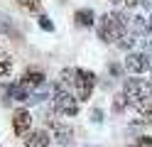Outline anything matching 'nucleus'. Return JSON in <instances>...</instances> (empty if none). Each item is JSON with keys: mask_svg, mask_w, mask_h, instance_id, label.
<instances>
[{"mask_svg": "<svg viewBox=\"0 0 152 147\" xmlns=\"http://www.w3.org/2000/svg\"><path fill=\"white\" fill-rule=\"evenodd\" d=\"M130 12L123 7H115L110 12H103L98 20H96V37L101 39V44H115L118 39L130 32Z\"/></svg>", "mask_w": 152, "mask_h": 147, "instance_id": "f257e3e1", "label": "nucleus"}, {"mask_svg": "<svg viewBox=\"0 0 152 147\" xmlns=\"http://www.w3.org/2000/svg\"><path fill=\"white\" fill-rule=\"evenodd\" d=\"M49 88H52V101L49 103H52L54 113L59 118H76L81 113V103H79V98H76V93L71 88H66L59 81H54Z\"/></svg>", "mask_w": 152, "mask_h": 147, "instance_id": "f03ea898", "label": "nucleus"}, {"mask_svg": "<svg viewBox=\"0 0 152 147\" xmlns=\"http://www.w3.org/2000/svg\"><path fill=\"white\" fill-rule=\"evenodd\" d=\"M152 91V81L142 76H125L120 81V93L125 96V101L130 105V110L135 108V103H140V98H145Z\"/></svg>", "mask_w": 152, "mask_h": 147, "instance_id": "7ed1b4c3", "label": "nucleus"}, {"mask_svg": "<svg viewBox=\"0 0 152 147\" xmlns=\"http://www.w3.org/2000/svg\"><path fill=\"white\" fill-rule=\"evenodd\" d=\"M96 86H98V74L96 71H91V69H83L79 66L76 69V81H74V88L71 91L76 93V98H79V103H88L91 98H93V91H96Z\"/></svg>", "mask_w": 152, "mask_h": 147, "instance_id": "20e7f679", "label": "nucleus"}, {"mask_svg": "<svg viewBox=\"0 0 152 147\" xmlns=\"http://www.w3.org/2000/svg\"><path fill=\"white\" fill-rule=\"evenodd\" d=\"M123 66H125V74L128 76H145V74H150L152 59L142 52V49H132V52H125Z\"/></svg>", "mask_w": 152, "mask_h": 147, "instance_id": "39448f33", "label": "nucleus"}, {"mask_svg": "<svg viewBox=\"0 0 152 147\" xmlns=\"http://www.w3.org/2000/svg\"><path fill=\"white\" fill-rule=\"evenodd\" d=\"M34 127V115L30 108H25V105H15L12 108V113H10V130L15 137H22L25 132H30Z\"/></svg>", "mask_w": 152, "mask_h": 147, "instance_id": "423d86ee", "label": "nucleus"}, {"mask_svg": "<svg viewBox=\"0 0 152 147\" xmlns=\"http://www.w3.org/2000/svg\"><path fill=\"white\" fill-rule=\"evenodd\" d=\"M49 132H52V140L59 147H71L74 145L76 130H74V125H69L66 120H61V118H56V120L49 125Z\"/></svg>", "mask_w": 152, "mask_h": 147, "instance_id": "0eeeda50", "label": "nucleus"}, {"mask_svg": "<svg viewBox=\"0 0 152 147\" xmlns=\"http://www.w3.org/2000/svg\"><path fill=\"white\" fill-rule=\"evenodd\" d=\"M17 81H20L27 91H39V88L47 86V71L42 66H27L25 71L17 76Z\"/></svg>", "mask_w": 152, "mask_h": 147, "instance_id": "6e6552de", "label": "nucleus"}, {"mask_svg": "<svg viewBox=\"0 0 152 147\" xmlns=\"http://www.w3.org/2000/svg\"><path fill=\"white\" fill-rule=\"evenodd\" d=\"M20 140H22V147H52V142H54L49 127H44V125L32 127V130L25 132Z\"/></svg>", "mask_w": 152, "mask_h": 147, "instance_id": "1a4fd4ad", "label": "nucleus"}, {"mask_svg": "<svg viewBox=\"0 0 152 147\" xmlns=\"http://www.w3.org/2000/svg\"><path fill=\"white\" fill-rule=\"evenodd\" d=\"M96 10L93 7H79V10H74V25L79 27V29H93L96 27Z\"/></svg>", "mask_w": 152, "mask_h": 147, "instance_id": "9d476101", "label": "nucleus"}, {"mask_svg": "<svg viewBox=\"0 0 152 147\" xmlns=\"http://www.w3.org/2000/svg\"><path fill=\"white\" fill-rule=\"evenodd\" d=\"M0 34L10 37L12 42H20V29H17V22L10 15H0Z\"/></svg>", "mask_w": 152, "mask_h": 147, "instance_id": "9b49d317", "label": "nucleus"}, {"mask_svg": "<svg viewBox=\"0 0 152 147\" xmlns=\"http://www.w3.org/2000/svg\"><path fill=\"white\" fill-rule=\"evenodd\" d=\"M15 71V59L10 52H3L0 49V81H7Z\"/></svg>", "mask_w": 152, "mask_h": 147, "instance_id": "f8f14e48", "label": "nucleus"}, {"mask_svg": "<svg viewBox=\"0 0 152 147\" xmlns=\"http://www.w3.org/2000/svg\"><path fill=\"white\" fill-rule=\"evenodd\" d=\"M106 74L113 81H123V78H125V66H123L120 59H108L106 61Z\"/></svg>", "mask_w": 152, "mask_h": 147, "instance_id": "ddd939ff", "label": "nucleus"}, {"mask_svg": "<svg viewBox=\"0 0 152 147\" xmlns=\"http://www.w3.org/2000/svg\"><path fill=\"white\" fill-rule=\"evenodd\" d=\"M128 110H130V105H128V101H125V96H123L120 91H115L113 98H110V113L115 115V118H120L123 113H128Z\"/></svg>", "mask_w": 152, "mask_h": 147, "instance_id": "4468645a", "label": "nucleus"}, {"mask_svg": "<svg viewBox=\"0 0 152 147\" xmlns=\"http://www.w3.org/2000/svg\"><path fill=\"white\" fill-rule=\"evenodd\" d=\"M15 5L22 10L25 15H39V12H44V5H42V0H15Z\"/></svg>", "mask_w": 152, "mask_h": 147, "instance_id": "2eb2a0df", "label": "nucleus"}, {"mask_svg": "<svg viewBox=\"0 0 152 147\" xmlns=\"http://www.w3.org/2000/svg\"><path fill=\"white\" fill-rule=\"evenodd\" d=\"M137 34H132V32H125V34H123L120 39H118V42L115 44H113V47H118L120 49V52H132V49H137Z\"/></svg>", "mask_w": 152, "mask_h": 147, "instance_id": "dca6fc26", "label": "nucleus"}, {"mask_svg": "<svg viewBox=\"0 0 152 147\" xmlns=\"http://www.w3.org/2000/svg\"><path fill=\"white\" fill-rule=\"evenodd\" d=\"M76 69H79V66H64L61 71H59V78H56V81L64 83L66 88H74V81H76Z\"/></svg>", "mask_w": 152, "mask_h": 147, "instance_id": "f3484780", "label": "nucleus"}, {"mask_svg": "<svg viewBox=\"0 0 152 147\" xmlns=\"http://www.w3.org/2000/svg\"><path fill=\"white\" fill-rule=\"evenodd\" d=\"M37 27H39L42 32H49V34L56 29V27H54V22H52V17L47 15V12H39V15H37Z\"/></svg>", "mask_w": 152, "mask_h": 147, "instance_id": "a211bd4d", "label": "nucleus"}, {"mask_svg": "<svg viewBox=\"0 0 152 147\" xmlns=\"http://www.w3.org/2000/svg\"><path fill=\"white\" fill-rule=\"evenodd\" d=\"M125 147H152V135H145V132H140L132 137V142L125 145Z\"/></svg>", "mask_w": 152, "mask_h": 147, "instance_id": "6ab92c4d", "label": "nucleus"}, {"mask_svg": "<svg viewBox=\"0 0 152 147\" xmlns=\"http://www.w3.org/2000/svg\"><path fill=\"white\" fill-rule=\"evenodd\" d=\"M88 120H91L93 125H103V120H106V113H103V108H101V105H93V108H91Z\"/></svg>", "mask_w": 152, "mask_h": 147, "instance_id": "aec40b11", "label": "nucleus"}, {"mask_svg": "<svg viewBox=\"0 0 152 147\" xmlns=\"http://www.w3.org/2000/svg\"><path fill=\"white\" fill-rule=\"evenodd\" d=\"M115 7H123V10H135V7H140V3L142 0H110Z\"/></svg>", "mask_w": 152, "mask_h": 147, "instance_id": "412c9836", "label": "nucleus"}, {"mask_svg": "<svg viewBox=\"0 0 152 147\" xmlns=\"http://www.w3.org/2000/svg\"><path fill=\"white\" fill-rule=\"evenodd\" d=\"M147 29H150V34H152V12L147 15Z\"/></svg>", "mask_w": 152, "mask_h": 147, "instance_id": "4be33fe9", "label": "nucleus"}, {"mask_svg": "<svg viewBox=\"0 0 152 147\" xmlns=\"http://www.w3.org/2000/svg\"><path fill=\"white\" fill-rule=\"evenodd\" d=\"M61 3H66V0H61Z\"/></svg>", "mask_w": 152, "mask_h": 147, "instance_id": "5701e85b", "label": "nucleus"}, {"mask_svg": "<svg viewBox=\"0 0 152 147\" xmlns=\"http://www.w3.org/2000/svg\"><path fill=\"white\" fill-rule=\"evenodd\" d=\"M150 3H152V0H150Z\"/></svg>", "mask_w": 152, "mask_h": 147, "instance_id": "b1692460", "label": "nucleus"}]
</instances>
